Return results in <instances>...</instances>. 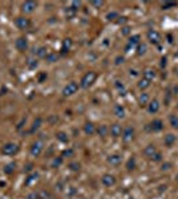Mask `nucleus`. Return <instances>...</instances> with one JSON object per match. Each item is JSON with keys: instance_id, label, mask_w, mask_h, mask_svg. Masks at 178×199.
<instances>
[{"instance_id": "43", "label": "nucleus", "mask_w": 178, "mask_h": 199, "mask_svg": "<svg viewBox=\"0 0 178 199\" xmlns=\"http://www.w3.org/2000/svg\"><path fill=\"white\" fill-rule=\"evenodd\" d=\"M32 167H33V165H32V163H28V165L25 166V169H24V171H27V173H28V171L32 170Z\"/></svg>"}, {"instance_id": "27", "label": "nucleus", "mask_w": 178, "mask_h": 199, "mask_svg": "<svg viewBox=\"0 0 178 199\" xmlns=\"http://www.w3.org/2000/svg\"><path fill=\"white\" fill-rule=\"evenodd\" d=\"M70 40H64V42H63V48H61V51H63V53H67V51L69 49V47H70Z\"/></svg>"}, {"instance_id": "19", "label": "nucleus", "mask_w": 178, "mask_h": 199, "mask_svg": "<svg viewBox=\"0 0 178 199\" xmlns=\"http://www.w3.org/2000/svg\"><path fill=\"white\" fill-rule=\"evenodd\" d=\"M114 114L117 116L118 118H122L125 116V109H124V106H121V105H116L114 106Z\"/></svg>"}, {"instance_id": "45", "label": "nucleus", "mask_w": 178, "mask_h": 199, "mask_svg": "<svg viewBox=\"0 0 178 199\" xmlns=\"http://www.w3.org/2000/svg\"><path fill=\"white\" fill-rule=\"evenodd\" d=\"M118 19H120V20H118L120 24H121V23H125V21H126V17H118Z\"/></svg>"}, {"instance_id": "2", "label": "nucleus", "mask_w": 178, "mask_h": 199, "mask_svg": "<svg viewBox=\"0 0 178 199\" xmlns=\"http://www.w3.org/2000/svg\"><path fill=\"white\" fill-rule=\"evenodd\" d=\"M1 151L4 155H15L19 151V145H17V143H13V142H8L3 146Z\"/></svg>"}, {"instance_id": "8", "label": "nucleus", "mask_w": 178, "mask_h": 199, "mask_svg": "<svg viewBox=\"0 0 178 199\" xmlns=\"http://www.w3.org/2000/svg\"><path fill=\"white\" fill-rule=\"evenodd\" d=\"M15 47H16L17 51L24 52L27 48H28V41H27L25 37H19L16 40V42H15Z\"/></svg>"}, {"instance_id": "38", "label": "nucleus", "mask_w": 178, "mask_h": 199, "mask_svg": "<svg viewBox=\"0 0 178 199\" xmlns=\"http://www.w3.org/2000/svg\"><path fill=\"white\" fill-rule=\"evenodd\" d=\"M152 159H153V161H154V162H159V161H161V159H162V155L159 154V153H156V154H154V155H153V157H152Z\"/></svg>"}, {"instance_id": "41", "label": "nucleus", "mask_w": 178, "mask_h": 199, "mask_svg": "<svg viewBox=\"0 0 178 199\" xmlns=\"http://www.w3.org/2000/svg\"><path fill=\"white\" fill-rule=\"evenodd\" d=\"M145 51H146V45H140L138 47V54L145 53Z\"/></svg>"}, {"instance_id": "6", "label": "nucleus", "mask_w": 178, "mask_h": 199, "mask_svg": "<svg viewBox=\"0 0 178 199\" xmlns=\"http://www.w3.org/2000/svg\"><path fill=\"white\" fill-rule=\"evenodd\" d=\"M122 127H121V125L120 124H113L112 126H110V129H109V133H110V136L112 137H114V138H117V137H121L122 136Z\"/></svg>"}, {"instance_id": "18", "label": "nucleus", "mask_w": 178, "mask_h": 199, "mask_svg": "<svg viewBox=\"0 0 178 199\" xmlns=\"http://www.w3.org/2000/svg\"><path fill=\"white\" fill-rule=\"evenodd\" d=\"M164 142H165V145H166L168 148H170V146L174 145V142H176V137H174L173 134H168V136H165Z\"/></svg>"}, {"instance_id": "13", "label": "nucleus", "mask_w": 178, "mask_h": 199, "mask_svg": "<svg viewBox=\"0 0 178 199\" xmlns=\"http://www.w3.org/2000/svg\"><path fill=\"white\" fill-rule=\"evenodd\" d=\"M148 110H149V113H152V114L157 113L158 110H159V102H158L157 100L150 101V102L148 104Z\"/></svg>"}, {"instance_id": "15", "label": "nucleus", "mask_w": 178, "mask_h": 199, "mask_svg": "<svg viewBox=\"0 0 178 199\" xmlns=\"http://www.w3.org/2000/svg\"><path fill=\"white\" fill-rule=\"evenodd\" d=\"M150 127H152L153 131H159L164 129V122L161 119H154V121L150 124Z\"/></svg>"}, {"instance_id": "42", "label": "nucleus", "mask_w": 178, "mask_h": 199, "mask_svg": "<svg viewBox=\"0 0 178 199\" xmlns=\"http://www.w3.org/2000/svg\"><path fill=\"white\" fill-rule=\"evenodd\" d=\"M44 78H47V75H45V73H41V75L39 76V82H43Z\"/></svg>"}, {"instance_id": "34", "label": "nucleus", "mask_w": 178, "mask_h": 199, "mask_svg": "<svg viewBox=\"0 0 178 199\" xmlns=\"http://www.w3.org/2000/svg\"><path fill=\"white\" fill-rule=\"evenodd\" d=\"M27 199H41V198H40L39 192H31V194H28Z\"/></svg>"}, {"instance_id": "3", "label": "nucleus", "mask_w": 178, "mask_h": 199, "mask_svg": "<svg viewBox=\"0 0 178 199\" xmlns=\"http://www.w3.org/2000/svg\"><path fill=\"white\" fill-rule=\"evenodd\" d=\"M77 89H79L77 82L70 81V82H68V85L63 89V94H64V96H72V94H75L76 92H77Z\"/></svg>"}, {"instance_id": "46", "label": "nucleus", "mask_w": 178, "mask_h": 199, "mask_svg": "<svg viewBox=\"0 0 178 199\" xmlns=\"http://www.w3.org/2000/svg\"><path fill=\"white\" fill-rule=\"evenodd\" d=\"M161 61H162V63H161V66H162V68H164V66L166 65V59H165V57H164V59H162Z\"/></svg>"}, {"instance_id": "5", "label": "nucleus", "mask_w": 178, "mask_h": 199, "mask_svg": "<svg viewBox=\"0 0 178 199\" xmlns=\"http://www.w3.org/2000/svg\"><path fill=\"white\" fill-rule=\"evenodd\" d=\"M121 137H122V139H124V142H130L134 137V129L132 126H126L124 130H122Z\"/></svg>"}, {"instance_id": "48", "label": "nucleus", "mask_w": 178, "mask_h": 199, "mask_svg": "<svg viewBox=\"0 0 178 199\" xmlns=\"http://www.w3.org/2000/svg\"><path fill=\"white\" fill-rule=\"evenodd\" d=\"M124 33H125V35H128V33H129V28H128V27H125V28H124Z\"/></svg>"}, {"instance_id": "29", "label": "nucleus", "mask_w": 178, "mask_h": 199, "mask_svg": "<svg viewBox=\"0 0 178 199\" xmlns=\"http://www.w3.org/2000/svg\"><path fill=\"white\" fill-rule=\"evenodd\" d=\"M126 167H128L129 171H130V170H134V167H136V159H134V158H130V159H129Z\"/></svg>"}, {"instance_id": "40", "label": "nucleus", "mask_w": 178, "mask_h": 199, "mask_svg": "<svg viewBox=\"0 0 178 199\" xmlns=\"http://www.w3.org/2000/svg\"><path fill=\"white\" fill-rule=\"evenodd\" d=\"M170 167H171V163H169V162H166V163H164V165H162V167H161V169L164 170V171H168L169 169H170Z\"/></svg>"}, {"instance_id": "4", "label": "nucleus", "mask_w": 178, "mask_h": 199, "mask_svg": "<svg viewBox=\"0 0 178 199\" xmlns=\"http://www.w3.org/2000/svg\"><path fill=\"white\" fill-rule=\"evenodd\" d=\"M15 25H16L19 29H27V28H29L31 21H29V19H27V17L20 16L15 20Z\"/></svg>"}, {"instance_id": "10", "label": "nucleus", "mask_w": 178, "mask_h": 199, "mask_svg": "<svg viewBox=\"0 0 178 199\" xmlns=\"http://www.w3.org/2000/svg\"><path fill=\"white\" fill-rule=\"evenodd\" d=\"M35 8H36V3L35 1H25L23 4V12L24 13H31V12H33L35 11Z\"/></svg>"}, {"instance_id": "24", "label": "nucleus", "mask_w": 178, "mask_h": 199, "mask_svg": "<svg viewBox=\"0 0 178 199\" xmlns=\"http://www.w3.org/2000/svg\"><path fill=\"white\" fill-rule=\"evenodd\" d=\"M15 167H16V165H15L13 162H12V163H8L7 166L4 167V173L5 174H12L15 171Z\"/></svg>"}, {"instance_id": "16", "label": "nucleus", "mask_w": 178, "mask_h": 199, "mask_svg": "<svg viewBox=\"0 0 178 199\" xmlns=\"http://www.w3.org/2000/svg\"><path fill=\"white\" fill-rule=\"evenodd\" d=\"M84 131L88 136H92V134L96 133V127H94V125L92 124V122H87V124L84 125Z\"/></svg>"}, {"instance_id": "26", "label": "nucleus", "mask_w": 178, "mask_h": 199, "mask_svg": "<svg viewBox=\"0 0 178 199\" xmlns=\"http://www.w3.org/2000/svg\"><path fill=\"white\" fill-rule=\"evenodd\" d=\"M37 177H39V174L37 173H33V174H31V175L27 178V180H25V185H31V183L33 182V180H36L37 179Z\"/></svg>"}, {"instance_id": "1", "label": "nucleus", "mask_w": 178, "mask_h": 199, "mask_svg": "<svg viewBox=\"0 0 178 199\" xmlns=\"http://www.w3.org/2000/svg\"><path fill=\"white\" fill-rule=\"evenodd\" d=\"M96 77H97V75H96L94 72H92V70H90V72H87L84 76H82L81 81H80V85H81V88H84V89H88V88L94 82Z\"/></svg>"}, {"instance_id": "47", "label": "nucleus", "mask_w": 178, "mask_h": 199, "mask_svg": "<svg viewBox=\"0 0 178 199\" xmlns=\"http://www.w3.org/2000/svg\"><path fill=\"white\" fill-rule=\"evenodd\" d=\"M124 61V57H117V61H116V64H120Z\"/></svg>"}, {"instance_id": "44", "label": "nucleus", "mask_w": 178, "mask_h": 199, "mask_svg": "<svg viewBox=\"0 0 178 199\" xmlns=\"http://www.w3.org/2000/svg\"><path fill=\"white\" fill-rule=\"evenodd\" d=\"M92 4H93V5H96V7H101V5H102L104 3H102V1H93Z\"/></svg>"}, {"instance_id": "12", "label": "nucleus", "mask_w": 178, "mask_h": 199, "mask_svg": "<svg viewBox=\"0 0 178 199\" xmlns=\"http://www.w3.org/2000/svg\"><path fill=\"white\" fill-rule=\"evenodd\" d=\"M121 161H122V157L118 154L109 155V158H108V162L112 166H118V165H121Z\"/></svg>"}, {"instance_id": "11", "label": "nucleus", "mask_w": 178, "mask_h": 199, "mask_svg": "<svg viewBox=\"0 0 178 199\" xmlns=\"http://www.w3.org/2000/svg\"><path fill=\"white\" fill-rule=\"evenodd\" d=\"M148 39H149L150 42L157 44V42L159 41V33L157 32V31H154V29H150L148 32Z\"/></svg>"}, {"instance_id": "30", "label": "nucleus", "mask_w": 178, "mask_h": 199, "mask_svg": "<svg viewBox=\"0 0 178 199\" xmlns=\"http://www.w3.org/2000/svg\"><path fill=\"white\" fill-rule=\"evenodd\" d=\"M138 40H140V36H138V35H134V36H132V37L129 39V45H128V47H130V45H134V44H137V42H138Z\"/></svg>"}, {"instance_id": "39", "label": "nucleus", "mask_w": 178, "mask_h": 199, "mask_svg": "<svg viewBox=\"0 0 178 199\" xmlns=\"http://www.w3.org/2000/svg\"><path fill=\"white\" fill-rule=\"evenodd\" d=\"M72 155H73V150L69 149V150H65V151H64L63 157H72Z\"/></svg>"}, {"instance_id": "20", "label": "nucleus", "mask_w": 178, "mask_h": 199, "mask_svg": "<svg viewBox=\"0 0 178 199\" xmlns=\"http://www.w3.org/2000/svg\"><path fill=\"white\" fill-rule=\"evenodd\" d=\"M41 122H43V119L40 118V117H37V118H36V119H35V122H33V125H32V127H31L29 133H35V131L37 130L40 126H41Z\"/></svg>"}, {"instance_id": "33", "label": "nucleus", "mask_w": 178, "mask_h": 199, "mask_svg": "<svg viewBox=\"0 0 178 199\" xmlns=\"http://www.w3.org/2000/svg\"><path fill=\"white\" fill-rule=\"evenodd\" d=\"M48 61H51V63H53V61H56L57 59V54L56 53H51V54H47V57H45Z\"/></svg>"}, {"instance_id": "35", "label": "nucleus", "mask_w": 178, "mask_h": 199, "mask_svg": "<svg viewBox=\"0 0 178 199\" xmlns=\"http://www.w3.org/2000/svg\"><path fill=\"white\" fill-rule=\"evenodd\" d=\"M69 167H70V170H73V171H79L80 170V165L76 163V162H72V163L69 165Z\"/></svg>"}, {"instance_id": "31", "label": "nucleus", "mask_w": 178, "mask_h": 199, "mask_svg": "<svg viewBox=\"0 0 178 199\" xmlns=\"http://www.w3.org/2000/svg\"><path fill=\"white\" fill-rule=\"evenodd\" d=\"M57 139L61 141V142H68V136L65 133H59L57 134Z\"/></svg>"}, {"instance_id": "9", "label": "nucleus", "mask_w": 178, "mask_h": 199, "mask_svg": "<svg viewBox=\"0 0 178 199\" xmlns=\"http://www.w3.org/2000/svg\"><path fill=\"white\" fill-rule=\"evenodd\" d=\"M101 182H102L104 186H106V187H110V186H113L116 183V178L113 175H110V174H105V175L101 178Z\"/></svg>"}, {"instance_id": "28", "label": "nucleus", "mask_w": 178, "mask_h": 199, "mask_svg": "<svg viewBox=\"0 0 178 199\" xmlns=\"http://www.w3.org/2000/svg\"><path fill=\"white\" fill-rule=\"evenodd\" d=\"M63 163V157H56L52 161V167H59Z\"/></svg>"}, {"instance_id": "21", "label": "nucleus", "mask_w": 178, "mask_h": 199, "mask_svg": "<svg viewBox=\"0 0 178 199\" xmlns=\"http://www.w3.org/2000/svg\"><path fill=\"white\" fill-rule=\"evenodd\" d=\"M156 77V72L153 69H146L145 72H144V78L149 80V81H152L153 78Z\"/></svg>"}, {"instance_id": "32", "label": "nucleus", "mask_w": 178, "mask_h": 199, "mask_svg": "<svg viewBox=\"0 0 178 199\" xmlns=\"http://www.w3.org/2000/svg\"><path fill=\"white\" fill-rule=\"evenodd\" d=\"M174 5H177V3H162V10H169Z\"/></svg>"}, {"instance_id": "23", "label": "nucleus", "mask_w": 178, "mask_h": 199, "mask_svg": "<svg viewBox=\"0 0 178 199\" xmlns=\"http://www.w3.org/2000/svg\"><path fill=\"white\" fill-rule=\"evenodd\" d=\"M138 101H140L141 105H148V104H149V96H148V93H142V94H141Z\"/></svg>"}, {"instance_id": "25", "label": "nucleus", "mask_w": 178, "mask_h": 199, "mask_svg": "<svg viewBox=\"0 0 178 199\" xmlns=\"http://www.w3.org/2000/svg\"><path fill=\"white\" fill-rule=\"evenodd\" d=\"M170 125L174 129H178V116H176V114L170 116Z\"/></svg>"}, {"instance_id": "17", "label": "nucleus", "mask_w": 178, "mask_h": 199, "mask_svg": "<svg viewBox=\"0 0 178 199\" xmlns=\"http://www.w3.org/2000/svg\"><path fill=\"white\" fill-rule=\"evenodd\" d=\"M96 131L100 137H106L108 133H109V127L106 126V125H100V126L96 129Z\"/></svg>"}, {"instance_id": "36", "label": "nucleus", "mask_w": 178, "mask_h": 199, "mask_svg": "<svg viewBox=\"0 0 178 199\" xmlns=\"http://www.w3.org/2000/svg\"><path fill=\"white\" fill-rule=\"evenodd\" d=\"M106 17H108V20H114L116 17H118V13L117 12H110V13L106 15Z\"/></svg>"}, {"instance_id": "22", "label": "nucleus", "mask_w": 178, "mask_h": 199, "mask_svg": "<svg viewBox=\"0 0 178 199\" xmlns=\"http://www.w3.org/2000/svg\"><path fill=\"white\" fill-rule=\"evenodd\" d=\"M148 86H150V81H149V80L142 78V80H140V81H138V88H140V89H146Z\"/></svg>"}, {"instance_id": "7", "label": "nucleus", "mask_w": 178, "mask_h": 199, "mask_svg": "<svg viewBox=\"0 0 178 199\" xmlns=\"http://www.w3.org/2000/svg\"><path fill=\"white\" fill-rule=\"evenodd\" d=\"M43 151V143L37 141V142H35L32 146H31V155L32 157H39L40 154H41Z\"/></svg>"}, {"instance_id": "37", "label": "nucleus", "mask_w": 178, "mask_h": 199, "mask_svg": "<svg viewBox=\"0 0 178 199\" xmlns=\"http://www.w3.org/2000/svg\"><path fill=\"white\" fill-rule=\"evenodd\" d=\"M37 54L40 57H47V51H45V48H40V49H37Z\"/></svg>"}, {"instance_id": "49", "label": "nucleus", "mask_w": 178, "mask_h": 199, "mask_svg": "<svg viewBox=\"0 0 178 199\" xmlns=\"http://www.w3.org/2000/svg\"><path fill=\"white\" fill-rule=\"evenodd\" d=\"M177 178H178V175H177Z\"/></svg>"}, {"instance_id": "14", "label": "nucleus", "mask_w": 178, "mask_h": 199, "mask_svg": "<svg viewBox=\"0 0 178 199\" xmlns=\"http://www.w3.org/2000/svg\"><path fill=\"white\" fill-rule=\"evenodd\" d=\"M156 153H157V149H156L154 145H148L145 149H144V154H145L148 158H152Z\"/></svg>"}]
</instances>
